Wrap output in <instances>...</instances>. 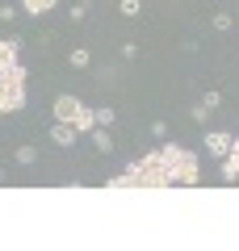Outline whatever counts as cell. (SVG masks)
Instances as JSON below:
<instances>
[{
	"mask_svg": "<svg viewBox=\"0 0 239 251\" xmlns=\"http://www.w3.org/2000/svg\"><path fill=\"white\" fill-rule=\"evenodd\" d=\"M151 138H155V143H164V138H168V122H164V117H155V122H151Z\"/></svg>",
	"mask_w": 239,
	"mask_h": 251,
	"instance_id": "14",
	"label": "cell"
},
{
	"mask_svg": "<svg viewBox=\"0 0 239 251\" xmlns=\"http://www.w3.org/2000/svg\"><path fill=\"white\" fill-rule=\"evenodd\" d=\"M210 25L218 29V34H227V29L235 25V13H227V9H218V13H214V17H210Z\"/></svg>",
	"mask_w": 239,
	"mask_h": 251,
	"instance_id": "12",
	"label": "cell"
},
{
	"mask_svg": "<svg viewBox=\"0 0 239 251\" xmlns=\"http://www.w3.org/2000/svg\"><path fill=\"white\" fill-rule=\"evenodd\" d=\"M105 4H118V0H105Z\"/></svg>",
	"mask_w": 239,
	"mask_h": 251,
	"instance_id": "21",
	"label": "cell"
},
{
	"mask_svg": "<svg viewBox=\"0 0 239 251\" xmlns=\"http://www.w3.org/2000/svg\"><path fill=\"white\" fill-rule=\"evenodd\" d=\"M218 105H222V92H218V88H206V92H202V100L193 105V113H189V117H193L197 126H206V117L218 113Z\"/></svg>",
	"mask_w": 239,
	"mask_h": 251,
	"instance_id": "4",
	"label": "cell"
},
{
	"mask_svg": "<svg viewBox=\"0 0 239 251\" xmlns=\"http://www.w3.org/2000/svg\"><path fill=\"white\" fill-rule=\"evenodd\" d=\"M0 184H4V168H0Z\"/></svg>",
	"mask_w": 239,
	"mask_h": 251,
	"instance_id": "19",
	"label": "cell"
},
{
	"mask_svg": "<svg viewBox=\"0 0 239 251\" xmlns=\"http://www.w3.org/2000/svg\"><path fill=\"white\" fill-rule=\"evenodd\" d=\"M13 163H17V168H34V163H38V147L34 143H21L17 151H13Z\"/></svg>",
	"mask_w": 239,
	"mask_h": 251,
	"instance_id": "8",
	"label": "cell"
},
{
	"mask_svg": "<svg viewBox=\"0 0 239 251\" xmlns=\"http://www.w3.org/2000/svg\"><path fill=\"white\" fill-rule=\"evenodd\" d=\"M76 138H84L76 126H67V122H55V126H51V143H55V147H76Z\"/></svg>",
	"mask_w": 239,
	"mask_h": 251,
	"instance_id": "7",
	"label": "cell"
},
{
	"mask_svg": "<svg viewBox=\"0 0 239 251\" xmlns=\"http://www.w3.org/2000/svg\"><path fill=\"white\" fill-rule=\"evenodd\" d=\"M21 9H26L30 17H46V13L55 9V0H21Z\"/></svg>",
	"mask_w": 239,
	"mask_h": 251,
	"instance_id": "11",
	"label": "cell"
},
{
	"mask_svg": "<svg viewBox=\"0 0 239 251\" xmlns=\"http://www.w3.org/2000/svg\"><path fill=\"white\" fill-rule=\"evenodd\" d=\"M92 147H97V151L101 155H109V151H114V138H109V126H97V130H92Z\"/></svg>",
	"mask_w": 239,
	"mask_h": 251,
	"instance_id": "10",
	"label": "cell"
},
{
	"mask_svg": "<svg viewBox=\"0 0 239 251\" xmlns=\"http://www.w3.org/2000/svg\"><path fill=\"white\" fill-rule=\"evenodd\" d=\"M231 138H235V134H227V130H206V155H214V159H227Z\"/></svg>",
	"mask_w": 239,
	"mask_h": 251,
	"instance_id": "5",
	"label": "cell"
},
{
	"mask_svg": "<svg viewBox=\"0 0 239 251\" xmlns=\"http://www.w3.org/2000/svg\"><path fill=\"white\" fill-rule=\"evenodd\" d=\"M13 17H17V9H9V4H4V9H0V21H4V25H9Z\"/></svg>",
	"mask_w": 239,
	"mask_h": 251,
	"instance_id": "18",
	"label": "cell"
},
{
	"mask_svg": "<svg viewBox=\"0 0 239 251\" xmlns=\"http://www.w3.org/2000/svg\"><path fill=\"white\" fill-rule=\"evenodd\" d=\"M67 13H71V21H76V25H80V21L89 17V4H76V9H67Z\"/></svg>",
	"mask_w": 239,
	"mask_h": 251,
	"instance_id": "15",
	"label": "cell"
},
{
	"mask_svg": "<svg viewBox=\"0 0 239 251\" xmlns=\"http://www.w3.org/2000/svg\"><path fill=\"white\" fill-rule=\"evenodd\" d=\"M109 188H172V184H202V163L189 147L159 143L151 155L126 163L122 176H109Z\"/></svg>",
	"mask_w": 239,
	"mask_h": 251,
	"instance_id": "1",
	"label": "cell"
},
{
	"mask_svg": "<svg viewBox=\"0 0 239 251\" xmlns=\"http://www.w3.org/2000/svg\"><path fill=\"white\" fill-rule=\"evenodd\" d=\"M222 180H227V184H239V134L231 138V151H227V159H222Z\"/></svg>",
	"mask_w": 239,
	"mask_h": 251,
	"instance_id": "6",
	"label": "cell"
},
{
	"mask_svg": "<svg viewBox=\"0 0 239 251\" xmlns=\"http://www.w3.org/2000/svg\"><path fill=\"white\" fill-rule=\"evenodd\" d=\"M76 4H89V0H76Z\"/></svg>",
	"mask_w": 239,
	"mask_h": 251,
	"instance_id": "20",
	"label": "cell"
},
{
	"mask_svg": "<svg viewBox=\"0 0 239 251\" xmlns=\"http://www.w3.org/2000/svg\"><path fill=\"white\" fill-rule=\"evenodd\" d=\"M118 13H122V17H139V13H143V0H118Z\"/></svg>",
	"mask_w": 239,
	"mask_h": 251,
	"instance_id": "13",
	"label": "cell"
},
{
	"mask_svg": "<svg viewBox=\"0 0 239 251\" xmlns=\"http://www.w3.org/2000/svg\"><path fill=\"white\" fill-rule=\"evenodd\" d=\"M97 126H114V109H97Z\"/></svg>",
	"mask_w": 239,
	"mask_h": 251,
	"instance_id": "17",
	"label": "cell"
},
{
	"mask_svg": "<svg viewBox=\"0 0 239 251\" xmlns=\"http://www.w3.org/2000/svg\"><path fill=\"white\" fill-rule=\"evenodd\" d=\"M55 122L76 126L80 134H92V130H97V109H89L80 97H71V92H59V97H55Z\"/></svg>",
	"mask_w": 239,
	"mask_h": 251,
	"instance_id": "3",
	"label": "cell"
},
{
	"mask_svg": "<svg viewBox=\"0 0 239 251\" xmlns=\"http://www.w3.org/2000/svg\"><path fill=\"white\" fill-rule=\"evenodd\" d=\"M26 109V67H21V38H0V117Z\"/></svg>",
	"mask_w": 239,
	"mask_h": 251,
	"instance_id": "2",
	"label": "cell"
},
{
	"mask_svg": "<svg viewBox=\"0 0 239 251\" xmlns=\"http://www.w3.org/2000/svg\"><path fill=\"white\" fill-rule=\"evenodd\" d=\"M122 59H126V63L139 59V46H134V42H122Z\"/></svg>",
	"mask_w": 239,
	"mask_h": 251,
	"instance_id": "16",
	"label": "cell"
},
{
	"mask_svg": "<svg viewBox=\"0 0 239 251\" xmlns=\"http://www.w3.org/2000/svg\"><path fill=\"white\" fill-rule=\"evenodd\" d=\"M67 63L76 67V72H89V67H92V50H89V46H71Z\"/></svg>",
	"mask_w": 239,
	"mask_h": 251,
	"instance_id": "9",
	"label": "cell"
}]
</instances>
